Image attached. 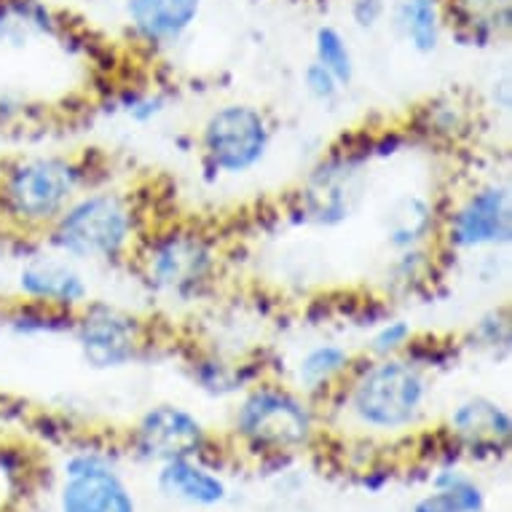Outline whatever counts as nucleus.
<instances>
[{
    "label": "nucleus",
    "mask_w": 512,
    "mask_h": 512,
    "mask_svg": "<svg viewBox=\"0 0 512 512\" xmlns=\"http://www.w3.org/2000/svg\"><path fill=\"white\" fill-rule=\"evenodd\" d=\"M314 62L322 68H328L333 76L341 81L344 89L354 84L357 76V62H354V51L346 41V35L333 25H322L314 30Z\"/></svg>",
    "instance_id": "26"
},
{
    "label": "nucleus",
    "mask_w": 512,
    "mask_h": 512,
    "mask_svg": "<svg viewBox=\"0 0 512 512\" xmlns=\"http://www.w3.org/2000/svg\"><path fill=\"white\" fill-rule=\"evenodd\" d=\"M17 295L19 301L76 314L92 301V282L81 263L38 242V250L19 263Z\"/></svg>",
    "instance_id": "10"
},
{
    "label": "nucleus",
    "mask_w": 512,
    "mask_h": 512,
    "mask_svg": "<svg viewBox=\"0 0 512 512\" xmlns=\"http://www.w3.org/2000/svg\"><path fill=\"white\" fill-rule=\"evenodd\" d=\"M100 183L89 153H25L0 164V226L41 239L68 204Z\"/></svg>",
    "instance_id": "2"
},
{
    "label": "nucleus",
    "mask_w": 512,
    "mask_h": 512,
    "mask_svg": "<svg viewBox=\"0 0 512 512\" xmlns=\"http://www.w3.org/2000/svg\"><path fill=\"white\" fill-rule=\"evenodd\" d=\"M145 234V207L135 191L97 183L76 196L38 242L81 266L116 269L129 266Z\"/></svg>",
    "instance_id": "1"
},
{
    "label": "nucleus",
    "mask_w": 512,
    "mask_h": 512,
    "mask_svg": "<svg viewBox=\"0 0 512 512\" xmlns=\"http://www.w3.org/2000/svg\"><path fill=\"white\" fill-rule=\"evenodd\" d=\"M512 244V188L502 177L472 183L443 207L437 247L443 255H488Z\"/></svg>",
    "instance_id": "8"
},
{
    "label": "nucleus",
    "mask_w": 512,
    "mask_h": 512,
    "mask_svg": "<svg viewBox=\"0 0 512 512\" xmlns=\"http://www.w3.org/2000/svg\"><path fill=\"white\" fill-rule=\"evenodd\" d=\"M132 41L151 51L175 49L202 17L204 0H121Z\"/></svg>",
    "instance_id": "14"
},
{
    "label": "nucleus",
    "mask_w": 512,
    "mask_h": 512,
    "mask_svg": "<svg viewBox=\"0 0 512 512\" xmlns=\"http://www.w3.org/2000/svg\"><path fill=\"white\" fill-rule=\"evenodd\" d=\"M226 252L218 234L196 223L148 228L129 266L140 285L164 303L191 306L210 298L223 277Z\"/></svg>",
    "instance_id": "3"
},
{
    "label": "nucleus",
    "mask_w": 512,
    "mask_h": 512,
    "mask_svg": "<svg viewBox=\"0 0 512 512\" xmlns=\"http://www.w3.org/2000/svg\"><path fill=\"white\" fill-rule=\"evenodd\" d=\"M274 121L255 102H220L196 132V153L204 180H236L261 169L274 148Z\"/></svg>",
    "instance_id": "5"
},
{
    "label": "nucleus",
    "mask_w": 512,
    "mask_h": 512,
    "mask_svg": "<svg viewBox=\"0 0 512 512\" xmlns=\"http://www.w3.org/2000/svg\"><path fill=\"white\" fill-rule=\"evenodd\" d=\"M116 110L137 126L156 124L169 110V97L161 89H129L118 97Z\"/></svg>",
    "instance_id": "28"
},
{
    "label": "nucleus",
    "mask_w": 512,
    "mask_h": 512,
    "mask_svg": "<svg viewBox=\"0 0 512 512\" xmlns=\"http://www.w3.org/2000/svg\"><path fill=\"white\" fill-rule=\"evenodd\" d=\"M440 247H416V250L392 252L387 269H384V293L387 298H419L429 293L432 285L440 279Z\"/></svg>",
    "instance_id": "20"
},
{
    "label": "nucleus",
    "mask_w": 512,
    "mask_h": 512,
    "mask_svg": "<svg viewBox=\"0 0 512 512\" xmlns=\"http://www.w3.org/2000/svg\"><path fill=\"white\" fill-rule=\"evenodd\" d=\"M462 349H470V352L494 362L507 360L512 352V325L507 306H494V309L483 311L464 333Z\"/></svg>",
    "instance_id": "25"
},
{
    "label": "nucleus",
    "mask_w": 512,
    "mask_h": 512,
    "mask_svg": "<svg viewBox=\"0 0 512 512\" xmlns=\"http://www.w3.org/2000/svg\"><path fill=\"white\" fill-rule=\"evenodd\" d=\"M448 435L459 454L475 459H496L510 451L512 416L499 400L488 395H470L454 405L448 416Z\"/></svg>",
    "instance_id": "13"
},
{
    "label": "nucleus",
    "mask_w": 512,
    "mask_h": 512,
    "mask_svg": "<svg viewBox=\"0 0 512 512\" xmlns=\"http://www.w3.org/2000/svg\"><path fill=\"white\" fill-rule=\"evenodd\" d=\"M57 14L41 0H0V43L22 49L35 38H57Z\"/></svg>",
    "instance_id": "22"
},
{
    "label": "nucleus",
    "mask_w": 512,
    "mask_h": 512,
    "mask_svg": "<svg viewBox=\"0 0 512 512\" xmlns=\"http://www.w3.org/2000/svg\"><path fill=\"white\" fill-rule=\"evenodd\" d=\"M156 486L167 499L194 507H215L228 494L226 480L220 478L218 470H212L210 464L196 456L159 464Z\"/></svg>",
    "instance_id": "19"
},
{
    "label": "nucleus",
    "mask_w": 512,
    "mask_h": 512,
    "mask_svg": "<svg viewBox=\"0 0 512 512\" xmlns=\"http://www.w3.org/2000/svg\"><path fill=\"white\" fill-rule=\"evenodd\" d=\"M432 373L408 354L360 360L330 403H338L370 432H403L424 416Z\"/></svg>",
    "instance_id": "4"
},
{
    "label": "nucleus",
    "mask_w": 512,
    "mask_h": 512,
    "mask_svg": "<svg viewBox=\"0 0 512 512\" xmlns=\"http://www.w3.org/2000/svg\"><path fill=\"white\" fill-rule=\"evenodd\" d=\"M360 360V354L352 346L336 338L314 341L298 354L293 362V387L309 400H333L336 392L344 387V381Z\"/></svg>",
    "instance_id": "16"
},
{
    "label": "nucleus",
    "mask_w": 512,
    "mask_h": 512,
    "mask_svg": "<svg viewBox=\"0 0 512 512\" xmlns=\"http://www.w3.org/2000/svg\"><path fill=\"white\" fill-rule=\"evenodd\" d=\"M234 432L255 454H293L317 435V403L293 384L263 376L239 395Z\"/></svg>",
    "instance_id": "6"
},
{
    "label": "nucleus",
    "mask_w": 512,
    "mask_h": 512,
    "mask_svg": "<svg viewBox=\"0 0 512 512\" xmlns=\"http://www.w3.org/2000/svg\"><path fill=\"white\" fill-rule=\"evenodd\" d=\"M381 156L378 140L365 145L344 143L330 148L328 156L309 169V175L295 191V215L301 223L317 228H338L360 210L370 161Z\"/></svg>",
    "instance_id": "7"
},
{
    "label": "nucleus",
    "mask_w": 512,
    "mask_h": 512,
    "mask_svg": "<svg viewBox=\"0 0 512 512\" xmlns=\"http://www.w3.org/2000/svg\"><path fill=\"white\" fill-rule=\"evenodd\" d=\"M443 17L456 41L488 49L510 35L512 0H443Z\"/></svg>",
    "instance_id": "18"
},
{
    "label": "nucleus",
    "mask_w": 512,
    "mask_h": 512,
    "mask_svg": "<svg viewBox=\"0 0 512 512\" xmlns=\"http://www.w3.org/2000/svg\"><path fill=\"white\" fill-rule=\"evenodd\" d=\"M76 314L70 311H57L38 303L14 301L9 306H0V328L9 330L17 338H51L65 336L73 330Z\"/></svg>",
    "instance_id": "24"
},
{
    "label": "nucleus",
    "mask_w": 512,
    "mask_h": 512,
    "mask_svg": "<svg viewBox=\"0 0 512 512\" xmlns=\"http://www.w3.org/2000/svg\"><path fill=\"white\" fill-rule=\"evenodd\" d=\"M185 370L194 387L210 397L242 395L244 389L266 376L261 357H228L215 349H194L185 360Z\"/></svg>",
    "instance_id": "17"
},
{
    "label": "nucleus",
    "mask_w": 512,
    "mask_h": 512,
    "mask_svg": "<svg viewBox=\"0 0 512 512\" xmlns=\"http://www.w3.org/2000/svg\"><path fill=\"white\" fill-rule=\"evenodd\" d=\"M62 512H137L135 496L102 451H78L65 464Z\"/></svg>",
    "instance_id": "12"
},
{
    "label": "nucleus",
    "mask_w": 512,
    "mask_h": 512,
    "mask_svg": "<svg viewBox=\"0 0 512 512\" xmlns=\"http://www.w3.org/2000/svg\"><path fill=\"white\" fill-rule=\"evenodd\" d=\"M301 84L303 92L309 94L314 102H319V105H325V108L336 105L341 100V94L346 92L341 81L328 68H322L319 62H314V59L301 70Z\"/></svg>",
    "instance_id": "29"
},
{
    "label": "nucleus",
    "mask_w": 512,
    "mask_h": 512,
    "mask_svg": "<svg viewBox=\"0 0 512 512\" xmlns=\"http://www.w3.org/2000/svg\"><path fill=\"white\" fill-rule=\"evenodd\" d=\"M413 338H416V328H413L411 319L387 311L384 317H378L370 325L362 354L365 357H397V354L408 352Z\"/></svg>",
    "instance_id": "27"
},
{
    "label": "nucleus",
    "mask_w": 512,
    "mask_h": 512,
    "mask_svg": "<svg viewBox=\"0 0 512 512\" xmlns=\"http://www.w3.org/2000/svg\"><path fill=\"white\" fill-rule=\"evenodd\" d=\"M389 14L387 0H349V17L357 30H376Z\"/></svg>",
    "instance_id": "30"
},
{
    "label": "nucleus",
    "mask_w": 512,
    "mask_h": 512,
    "mask_svg": "<svg viewBox=\"0 0 512 512\" xmlns=\"http://www.w3.org/2000/svg\"><path fill=\"white\" fill-rule=\"evenodd\" d=\"M70 338L92 370L110 373L140 365L159 346L151 319L110 301H89L76 311Z\"/></svg>",
    "instance_id": "9"
},
{
    "label": "nucleus",
    "mask_w": 512,
    "mask_h": 512,
    "mask_svg": "<svg viewBox=\"0 0 512 512\" xmlns=\"http://www.w3.org/2000/svg\"><path fill=\"white\" fill-rule=\"evenodd\" d=\"M389 17L416 54H435L440 49L445 33L443 0H397Z\"/></svg>",
    "instance_id": "21"
},
{
    "label": "nucleus",
    "mask_w": 512,
    "mask_h": 512,
    "mask_svg": "<svg viewBox=\"0 0 512 512\" xmlns=\"http://www.w3.org/2000/svg\"><path fill=\"white\" fill-rule=\"evenodd\" d=\"M486 494L483 488L451 464L432 480V491L413 504V512H483Z\"/></svg>",
    "instance_id": "23"
},
{
    "label": "nucleus",
    "mask_w": 512,
    "mask_h": 512,
    "mask_svg": "<svg viewBox=\"0 0 512 512\" xmlns=\"http://www.w3.org/2000/svg\"><path fill=\"white\" fill-rule=\"evenodd\" d=\"M443 207L424 191H405L387 204L381 215V236L389 252L432 247L440 236Z\"/></svg>",
    "instance_id": "15"
},
{
    "label": "nucleus",
    "mask_w": 512,
    "mask_h": 512,
    "mask_svg": "<svg viewBox=\"0 0 512 512\" xmlns=\"http://www.w3.org/2000/svg\"><path fill=\"white\" fill-rule=\"evenodd\" d=\"M132 448L145 462H172V459H207L210 432L202 419L183 405H151L132 429Z\"/></svg>",
    "instance_id": "11"
}]
</instances>
